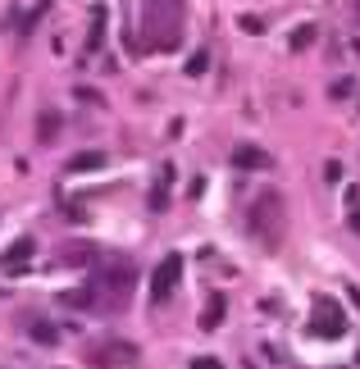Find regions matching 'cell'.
<instances>
[{
	"instance_id": "obj_1",
	"label": "cell",
	"mask_w": 360,
	"mask_h": 369,
	"mask_svg": "<svg viewBox=\"0 0 360 369\" xmlns=\"http://www.w3.org/2000/svg\"><path fill=\"white\" fill-rule=\"evenodd\" d=\"M251 228H260L269 242L278 237V201H274V197H265V201L256 205V210H251Z\"/></svg>"
},
{
	"instance_id": "obj_2",
	"label": "cell",
	"mask_w": 360,
	"mask_h": 369,
	"mask_svg": "<svg viewBox=\"0 0 360 369\" xmlns=\"http://www.w3.org/2000/svg\"><path fill=\"white\" fill-rule=\"evenodd\" d=\"M178 274H182V260H178V255H169L165 265H160V274H156V283H151V292H156V297L165 301V297H169V287L178 283Z\"/></svg>"
},
{
	"instance_id": "obj_3",
	"label": "cell",
	"mask_w": 360,
	"mask_h": 369,
	"mask_svg": "<svg viewBox=\"0 0 360 369\" xmlns=\"http://www.w3.org/2000/svg\"><path fill=\"white\" fill-rule=\"evenodd\" d=\"M96 360H133V346H105L96 351Z\"/></svg>"
}]
</instances>
